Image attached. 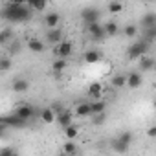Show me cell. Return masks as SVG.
Instances as JSON below:
<instances>
[{
  "mask_svg": "<svg viewBox=\"0 0 156 156\" xmlns=\"http://www.w3.org/2000/svg\"><path fill=\"white\" fill-rule=\"evenodd\" d=\"M2 17L9 22H26L31 19V9L22 2H8L2 9Z\"/></svg>",
  "mask_w": 156,
  "mask_h": 156,
  "instance_id": "6da1fadb",
  "label": "cell"
},
{
  "mask_svg": "<svg viewBox=\"0 0 156 156\" xmlns=\"http://www.w3.org/2000/svg\"><path fill=\"white\" fill-rule=\"evenodd\" d=\"M147 50H149V42L143 39V41H138V42H134L130 48H129V51H127V57L132 61V59H141V57H145V53H147Z\"/></svg>",
  "mask_w": 156,
  "mask_h": 156,
  "instance_id": "7a4b0ae2",
  "label": "cell"
},
{
  "mask_svg": "<svg viewBox=\"0 0 156 156\" xmlns=\"http://www.w3.org/2000/svg\"><path fill=\"white\" fill-rule=\"evenodd\" d=\"M99 15H101V11H99L98 8H85V9L81 11V17H83V20H85L87 24L98 22V20H99Z\"/></svg>",
  "mask_w": 156,
  "mask_h": 156,
  "instance_id": "3957f363",
  "label": "cell"
},
{
  "mask_svg": "<svg viewBox=\"0 0 156 156\" xmlns=\"http://www.w3.org/2000/svg\"><path fill=\"white\" fill-rule=\"evenodd\" d=\"M87 31L88 35L94 39V41H101L107 33H105V28L99 24V22H94V24H87Z\"/></svg>",
  "mask_w": 156,
  "mask_h": 156,
  "instance_id": "277c9868",
  "label": "cell"
},
{
  "mask_svg": "<svg viewBox=\"0 0 156 156\" xmlns=\"http://www.w3.org/2000/svg\"><path fill=\"white\" fill-rule=\"evenodd\" d=\"M72 51H73V42L68 41V39H64V41L55 48V53L59 55V59H66L68 55H72Z\"/></svg>",
  "mask_w": 156,
  "mask_h": 156,
  "instance_id": "5b68a950",
  "label": "cell"
},
{
  "mask_svg": "<svg viewBox=\"0 0 156 156\" xmlns=\"http://www.w3.org/2000/svg\"><path fill=\"white\" fill-rule=\"evenodd\" d=\"M15 116H19L20 119L28 121V119H31V118L35 116V110H33L31 105H19V107L15 108Z\"/></svg>",
  "mask_w": 156,
  "mask_h": 156,
  "instance_id": "8992f818",
  "label": "cell"
},
{
  "mask_svg": "<svg viewBox=\"0 0 156 156\" xmlns=\"http://www.w3.org/2000/svg\"><path fill=\"white\" fill-rule=\"evenodd\" d=\"M0 121H2V125H6V127H15V129L26 127V123H28V121L20 119V118H19V116H15V114H13V116H4Z\"/></svg>",
  "mask_w": 156,
  "mask_h": 156,
  "instance_id": "52a82bcc",
  "label": "cell"
},
{
  "mask_svg": "<svg viewBox=\"0 0 156 156\" xmlns=\"http://www.w3.org/2000/svg\"><path fill=\"white\" fill-rule=\"evenodd\" d=\"M46 41L50 42V44H61L64 39H62V30H59V28H55V30H50L48 31V35H46Z\"/></svg>",
  "mask_w": 156,
  "mask_h": 156,
  "instance_id": "ba28073f",
  "label": "cell"
},
{
  "mask_svg": "<svg viewBox=\"0 0 156 156\" xmlns=\"http://www.w3.org/2000/svg\"><path fill=\"white\" fill-rule=\"evenodd\" d=\"M57 121H59V125H61L62 129H66V127L73 125V114H72L70 110H64V112H61V114L57 116Z\"/></svg>",
  "mask_w": 156,
  "mask_h": 156,
  "instance_id": "9c48e42d",
  "label": "cell"
},
{
  "mask_svg": "<svg viewBox=\"0 0 156 156\" xmlns=\"http://www.w3.org/2000/svg\"><path fill=\"white\" fill-rule=\"evenodd\" d=\"M75 116H79V118L92 116V105L90 103H79V105L75 107Z\"/></svg>",
  "mask_w": 156,
  "mask_h": 156,
  "instance_id": "30bf717a",
  "label": "cell"
},
{
  "mask_svg": "<svg viewBox=\"0 0 156 156\" xmlns=\"http://www.w3.org/2000/svg\"><path fill=\"white\" fill-rule=\"evenodd\" d=\"M59 22H61V15H59V13H48V15L44 17V24H46L50 30L59 28Z\"/></svg>",
  "mask_w": 156,
  "mask_h": 156,
  "instance_id": "8fae6325",
  "label": "cell"
},
{
  "mask_svg": "<svg viewBox=\"0 0 156 156\" xmlns=\"http://www.w3.org/2000/svg\"><path fill=\"white\" fill-rule=\"evenodd\" d=\"M140 85H141V75L136 73V72L129 73V77H127V87L129 88H140Z\"/></svg>",
  "mask_w": 156,
  "mask_h": 156,
  "instance_id": "7c38bea8",
  "label": "cell"
},
{
  "mask_svg": "<svg viewBox=\"0 0 156 156\" xmlns=\"http://www.w3.org/2000/svg\"><path fill=\"white\" fill-rule=\"evenodd\" d=\"M141 26H143V30L156 28V13H147V15H143V19H141Z\"/></svg>",
  "mask_w": 156,
  "mask_h": 156,
  "instance_id": "4fadbf2b",
  "label": "cell"
},
{
  "mask_svg": "<svg viewBox=\"0 0 156 156\" xmlns=\"http://www.w3.org/2000/svg\"><path fill=\"white\" fill-rule=\"evenodd\" d=\"M101 94H103V85H101V83H92V85L88 87V96H90V98L99 99Z\"/></svg>",
  "mask_w": 156,
  "mask_h": 156,
  "instance_id": "5bb4252c",
  "label": "cell"
},
{
  "mask_svg": "<svg viewBox=\"0 0 156 156\" xmlns=\"http://www.w3.org/2000/svg\"><path fill=\"white\" fill-rule=\"evenodd\" d=\"M41 119H42L44 123H53V121L57 119V114L53 112L51 107H50V108H42V112H41Z\"/></svg>",
  "mask_w": 156,
  "mask_h": 156,
  "instance_id": "9a60e30c",
  "label": "cell"
},
{
  "mask_svg": "<svg viewBox=\"0 0 156 156\" xmlns=\"http://www.w3.org/2000/svg\"><path fill=\"white\" fill-rule=\"evenodd\" d=\"M28 48L31 51H35V53H41V51H44V42L41 39H30L28 41Z\"/></svg>",
  "mask_w": 156,
  "mask_h": 156,
  "instance_id": "2e32d148",
  "label": "cell"
},
{
  "mask_svg": "<svg viewBox=\"0 0 156 156\" xmlns=\"http://www.w3.org/2000/svg\"><path fill=\"white\" fill-rule=\"evenodd\" d=\"M28 88H30V83H28L26 79H15V81H13V90H15L17 94H24Z\"/></svg>",
  "mask_w": 156,
  "mask_h": 156,
  "instance_id": "e0dca14e",
  "label": "cell"
},
{
  "mask_svg": "<svg viewBox=\"0 0 156 156\" xmlns=\"http://www.w3.org/2000/svg\"><path fill=\"white\" fill-rule=\"evenodd\" d=\"M110 83H112L114 88H123V87L127 85V77H125L123 73H116V75L112 77V81H110Z\"/></svg>",
  "mask_w": 156,
  "mask_h": 156,
  "instance_id": "ac0fdd59",
  "label": "cell"
},
{
  "mask_svg": "<svg viewBox=\"0 0 156 156\" xmlns=\"http://www.w3.org/2000/svg\"><path fill=\"white\" fill-rule=\"evenodd\" d=\"M101 59V53L98 51V50H88L87 53H85V61L88 62V64H94V62H98Z\"/></svg>",
  "mask_w": 156,
  "mask_h": 156,
  "instance_id": "d6986e66",
  "label": "cell"
},
{
  "mask_svg": "<svg viewBox=\"0 0 156 156\" xmlns=\"http://www.w3.org/2000/svg\"><path fill=\"white\" fill-rule=\"evenodd\" d=\"M62 151H64L66 156H75V154H77V145L73 143V140H68V141L62 145Z\"/></svg>",
  "mask_w": 156,
  "mask_h": 156,
  "instance_id": "ffe728a7",
  "label": "cell"
},
{
  "mask_svg": "<svg viewBox=\"0 0 156 156\" xmlns=\"http://www.w3.org/2000/svg\"><path fill=\"white\" fill-rule=\"evenodd\" d=\"M90 105H92V116L105 114V108H107V103L105 101H96V103H90Z\"/></svg>",
  "mask_w": 156,
  "mask_h": 156,
  "instance_id": "44dd1931",
  "label": "cell"
},
{
  "mask_svg": "<svg viewBox=\"0 0 156 156\" xmlns=\"http://www.w3.org/2000/svg\"><path fill=\"white\" fill-rule=\"evenodd\" d=\"M28 6H30L31 11H44V9L48 8V2H46V0H41V2H35V0H31V2H28Z\"/></svg>",
  "mask_w": 156,
  "mask_h": 156,
  "instance_id": "7402d4cb",
  "label": "cell"
},
{
  "mask_svg": "<svg viewBox=\"0 0 156 156\" xmlns=\"http://www.w3.org/2000/svg\"><path fill=\"white\" fill-rule=\"evenodd\" d=\"M129 143H123V141H119V140H116V141H112V149L116 151V152H119V154H123V152H127L129 151Z\"/></svg>",
  "mask_w": 156,
  "mask_h": 156,
  "instance_id": "603a6c76",
  "label": "cell"
},
{
  "mask_svg": "<svg viewBox=\"0 0 156 156\" xmlns=\"http://www.w3.org/2000/svg\"><path fill=\"white\" fill-rule=\"evenodd\" d=\"M64 68H66V61H64V59H55V61H53V64H51L53 73H61Z\"/></svg>",
  "mask_w": 156,
  "mask_h": 156,
  "instance_id": "cb8c5ba5",
  "label": "cell"
},
{
  "mask_svg": "<svg viewBox=\"0 0 156 156\" xmlns=\"http://www.w3.org/2000/svg\"><path fill=\"white\" fill-rule=\"evenodd\" d=\"M154 66V59H151V57H141L140 59V68L141 70H151Z\"/></svg>",
  "mask_w": 156,
  "mask_h": 156,
  "instance_id": "d4e9b609",
  "label": "cell"
},
{
  "mask_svg": "<svg viewBox=\"0 0 156 156\" xmlns=\"http://www.w3.org/2000/svg\"><path fill=\"white\" fill-rule=\"evenodd\" d=\"M103 28H105V33H107V35H116V33H118V24H116L114 20L107 22Z\"/></svg>",
  "mask_w": 156,
  "mask_h": 156,
  "instance_id": "484cf974",
  "label": "cell"
},
{
  "mask_svg": "<svg viewBox=\"0 0 156 156\" xmlns=\"http://www.w3.org/2000/svg\"><path fill=\"white\" fill-rule=\"evenodd\" d=\"M64 134H66V138H68V140H73L77 134H79V129H77L75 125H70V127H66V129H64Z\"/></svg>",
  "mask_w": 156,
  "mask_h": 156,
  "instance_id": "4316f807",
  "label": "cell"
},
{
  "mask_svg": "<svg viewBox=\"0 0 156 156\" xmlns=\"http://www.w3.org/2000/svg\"><path fill=\"white\" fill-rule=\"evenodd\" d=\"M123 33H125V37H129V39H130V37H134V35L138 33V30H136V26H134V24H127V26L123 28Z\"/></svg>",
  "mask_w": 156,
  "mask_h": 156,
  "instance_id": "83f0119b",
  "label": "cell"
},
{
  "mask_svg": "<svg viewBox=\"0 0 156 156\" xmlns=\"http://www.w3.org/2000/svg\"><path fill=\"white\" fill-rule=\"evenodd\" d=\"M121 9H123V4H121V2H110V4H108V11H110L112 15L119 13Z\"/></svg>",
  "mask_w": 156,
  "mask_h": 156,
  "instance_id": "f1b7e54d",
  "label": "cell"
},
{
  "mask_svg": "<svg viewBox=\"0 0 156 156\" xmlns=\"http://www.w3.org/2000/svg\"><path fill=\"white\" fill-rule=\"evenodd\" d=\"M118 140L119 141H123V143H132V132H129V130H125V132H121L119 136H118Z\"/></svg>",
  "mask_w": 156,
  "mask_h": 156,
  "instance_id": "f546056e",
  "label": "cell"
},
{
  "mask_svg": "<svg viewBox=\"0 0 156 156\" xmlns=\"http://www.w3.org/2000/svg\"><path fill=\"white\" fill-rule=\"evenodd\" d=\"M143 37H145L147 42L154 41V39H156V28H149V30H145V31H143Z\"/></svg>",
  "mask_w": 156,
  "mask_h": 156,
  "instance_id": "4dcf8cb0",
  "label": "cell"
},
{
  "mask_svg": "<svg viewBox=\"0 0 156 156\" xmlns=\"http://www.w3.org/2000/svg\"><path fill=\"white\" fill-rule=\"evenodd\" d=\"M11 68V61L8 59V57H4V59H0V70L2 72H8Z\"/></svg>",
  "mask_w": 156,
  "mask_h": 156,
  "instance_id": "1f68e13d",
  "label": "cell"
},
{
  "mask_svg": "<svg viewBox=\"0 0 156 156\" xmlns=\"http://www.w3.org/2000/svg\"><path fill=\"white\" fill-rule=\"evenodd\" d=\"M105 119H107V116H105V114H98V116H94L92 123H94V125H103V123H105Z\"/></svg>",
  "mask_w": 156,
  "mask_h": 156,
  "instance_id": "d6a6232c",
  "label": "cell"
},
{
  "mask_svg": "<svg viewBox=\"0 0 156 156\" xmlns=\"http://www.w3.org/2000/svg\"><path fill=\"white\" fill-rule=\"evenodd\" d=\"M9 37H11V31H9V30H2V33H0V42H2V44L8 42Z\"/></svg>",
  "mask_w": 156,
  "mask_h": 156,
  "instance_id": "836d02e7",
  "label": "cell"
},
{
  "mask_svg": "<svg viewBox=\"0 0 156 156\" xmlns=\"http://www.w3.org/2000/svg\"><path fill=\"white\" fill-rule=\"evenodd\" d=\"M0 156H17V152L13 149H9V147H4L2 152H0Z\"/></svg>",
  "mask_w": 156,
  "mask_h": 156,
  "instance_id": "e575fe53",
  "label": "cell"
},
{
  "mask_svg": "<svg viewBox=\"0 0 156 156\" xmlns=\"http://www.w3.org/2000/svg\"><path fill=\"white\" fill-rule=\"evenodd\" d=\"M147 136L149 138H156V125H152V127L147 129Z\"/></svg>",
  "mask_w": 156,
  "mask_h": 156,
  "instance_id": "d590c367",
  "label": "cell"
},
{
  "mask_svg": "<svg viewBox=\"0 0 156 156\" xmlns=\"http://www.w3.org/2000/svg\"><path fill=\"white\" fill-rule=\"evenodd\" d=\"M11 50H13V51H19V50H20V46H19V42H13V46H11Z\"/></svg>",
  "mask_w": 156,
  "mask_h": 156,
  "instance_id": "8d00e7d4",
  "label": "cell"
},
{
  "mask_svg": "<svg viewBox=\"0 0 156 156\" xmlns=\"http://www.w3.org/2000/svg\"><path fill=\"white\" fill-rule=\"evenodd\" d=\"M154 108H156V99H154Z\"/></svg>",
  "mask_w": 156,
  "mask_h": 156,
  "instance_id": "74e56055",
  "label": "cell"
}]
</instances>
